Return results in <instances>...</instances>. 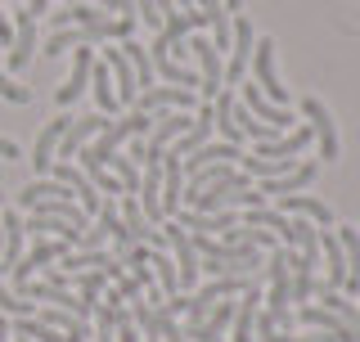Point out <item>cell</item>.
<instances>
[{"instance_id": "22", "label": "cell", "mask_w": 360, "mask_h": 342, "mask_svg": "<svg viewBox=\"0 0 360 342\" xmlns=\"http://www.w3.org/2000/svg\"><path fill=\"white\" fill-rule=\"evenodd\" d=\"M338 243H342V257H347V293H360V230H352V225H338Z\"/></svg>"}, {"instance_id": "15", "label": "cell", "mask_w": 360, "mask_h": 342, "mask_svg": "<svg viewBox=\"0 0 360 342\" xmlns=\"http://www.w3.org/2000/svg\"><path fill=\"white\" fill-rule=\"evenodd\" d=\"M32 54H37V18L22 9L18 23H14V45H9V68L5 72H22V68L32 63Z\"/></svg>"}, {"instance_id": "18", "label": "cell", "mask_w": 360, "mask_h": 342, "mask_svg": "<svg viewBox=\"0 0 360 342\" xmlns=\"http://www.w3.org/2000/svg\"><path fill=\"white\" fill-rule=\"evenodd\" d=\"M243 158V149L239 144H225V140H207L202 149H194L189 158H180V171H198V167H212V163H239Z\"/></svg>"}, {"instance_id": "37", "label": "cell", "mask_w": 360, "mask_h": 342, "mask_svg": "<svg viewBox=\"0 0 360 342\" xmlns=\"http://www.w3.org/2000/svg\"><path fill=\"white\" fill-rule=\"evenodd\" d=\"M0 45H5V50L14 45V23H9L5 14H0Z\"/></svg>"}, {"instance_id": "30", "label": "cell", "mask_w": 360, "mask_h": 342, "mask_svg": "<svg viewBox=\"0 0 360 342\" xmlns=\"http://www.w3.org/2000/svg\"><path fill=\"white\" fill-rule=\"evenodd\" d=\"M0 311L9 315V320H32L37 315V302H27V298H18L14 289H9L5 279H0Z\"/></svg>"}, {"instance_id": "13", "label": "cell", "mask_w": 360, "mask_h": 342, "mask_svg": "<svg viewBox=\"0 0 360 342\" xmlns=\"http://www.w3.org/2000/svg\"><path fill=\"white\" fill-rule=\"evenodd\" d=\"M90 68H95V54L77 45V54H72V72H68V82L54 90V104L68 108L72 99H82V95H86V86H90Z\"/></svg>"}, {"instance_id": "19", "label": "cell", "mask_w": 360, "mask_h": 342, "mask_svg": "<svg viewBox=\"0 0 360 342\" xmlns=\"http://www.w3.org/2000/svg\"><path fill=\"white\" fill-rule=\"evenodd\" d=\"M104 63H108V72H112V95H117V104H135L140 86H135V72H131L127 54H122V50H104Z\"/></svg>"}, {"instance_id": "2", "label": "cell", "mask_w": 360, "mask_h": 342, "mask_svg": "<svg viewBox=\"0 0 360 342\" xmlns=\"http://www.w3.org/2000/svg\"><path fill=\"white\" fill-rule=\"evenodd\" d=\"M252 72H257V90H262L270 104L288 108V86H279V77H275V41H270V37H257Z\"/></svg>"}, {"instance_id": "8", "label": "cell", "mask_w": 360, "mask_h": 342, "mask_svg": "<svg viewBox=\"0 0 360 342\" xmlns=\"http://www.w3.org/2000/svg\"><path fill=\"white\" fill-rule=\"evenodd\" d=\"M68 253H72V248H68L63 239H37V248H32V253L9 270V275H14V289H18V284H27V279H37V270H45L50 261H63Z\"/></svg>"}, {"instance_id": "35", "label": "cell", "mask_w": 360, "mask_h": 342, "mask_svg": "<svg viewBox=\"0 0 360 342\" xmlns=\"http://www.w3.org/2000/svg\"><path fill=\"white\" fill-rule=\"evenodd\" d=\"M112 289H117V298H122V302H140V298H144V289H140V284H135L131 275H122L117 284H112Z\"/></svg>"}, {"instance_id": "1", "label": "cell", "mask_w": 360, "mask_h": 342, "mask_svg": "<svg viewBox=\"0 0 360 342\" xmlns=\"http://www.w3.org/2000/svg\"><path fill=\"white\" fill-rule=\"evenodd\" d=\"M185 50L198 59V90H202V104H212V99L225 90V63H221V54H217V45H212L207 37H198V32H189L185 37Z\"/></svg>"}, {"instance_id": "4", "label": "cell", "mask_w": 360, "mask_h": 342, "mask_svg": "<svg viewBox=\"0 0 360 342\" xmlns=\"http://www.w3.org/2000/svg\"><path fill=\"white\" fill-rule=\"evenodd\" d=\"M302 113H307V127H311V135H315V144H320V158L324 163H338L342 158V140H338V127H333V113L320 104V99H302Z\"/></svg>"}, {"instance_id": "42", "label": "cell", "mask_w": 360, "mask_h": 342, "mask_svg": "<svg viewBox=\"0 0 360 342\" xmlns=\"http://www.w3.org/2000/svg\"><path fill=\"white\" fill-rule=\"evenodd\" d=\"M144 342H162V338H144Z\"/></svg>"}, {"instance_id": "11", "label": "cell", "mask_w": 360, "mask_h": 342, "mask_svg": "<svg viewBox=\"0 0 360 342\" xmlns=\"http://www.w3.org/2000/svg\"><path fill=\"white\" fill-rule=\"evenodd\" d=\"M262 284H257V275L248 279V289L239 293V306H234V320H230V342H257L252 338V320H257V311H262Z\"/></svg>"}, {"instance_id": "17", "label": "cell", "mask_w": 360, "mask_h": 342, "mask_svg": "<svg viewBox=\"0 0 360 342\" xmlns=\"http://www.w3.org/2000/svg\"><path fill=\"white\" fill-rule=\"evenodd\" d=\"M239 86H243V108L252 113L257 122H266V127H275V131H288V122H292V113H288V108L270 104V99H266L252 82H239Z\"/></svg>"}, {"instance_id": "43", "label": "cell", "mask_w": 360, "mask_h": 342, "mask_svg": "<svg viewBox=\"0 0 360 342\" xmlns=\"http://www.w3.org/2000/svg\"><path fill=\"white\" fill-rule=\"evenodd\" d=\"M0 208H5V194H0Z\"/></svg>"}, {"instance_id": "23", "label": "cell", "mask_w": 360, "mask_h": 342, "mask_svg": "<svg viewBox=\"0 0 360 342\" xmlns=\"http://www.w3.org/2000/svg\"><path fill=\"white\" fill-rule=\"evenodd\" d=\"M212 127L221 131L225 144H239V140H243L239 127H234V90H221V95L212 99Z\"/></svg>"}, {"instance_id": "27", "label": "cell", "mask_w": 360, "mask_h": 342, "mask_svg": "<svg viewBox=\"0 0 360 342\" xmlns=\"http://www.w3.org/2000/svg\"><path fill=\"white\" fill-rule=\"evenodd\" d=\"M315 293H320V302H324V311H333L342 324H352V329H360V306L356 302H347L338 289H324V284H315Z\"/></svg>"}, {"instance_id": "6", "label": "cell", "mask_w": 360, "mask_h": 342, "mask_svg": "<svg viewBox=\"0 0 360 342\" xmlns=\"http://www.w3.org/2000/svg\"><path fill=\"white\" fill-rule=\"evenodd\" d=\"M135 108L140 113H189V108H198V95L194 90H185V86H149V90H140L135 95Z\"/></svg>"}, {"instance_id": "44", "label": "cell", "mask_w": 360, "mask_h": 342, "mask_svg": "<svg viewBox=\"0 0 360 342\" xmlns=\"http://www.w3.org/2000/svg\"><path fill=\"white\" fill-rule=\"evenodd\" d=\"M14 5H27V0H14Z\"/></svg>"}, {"instance_id": "32", "label": "cell", "mask_w": 360, "mask_h": 342, "mask_svg": "<svg viewBox=\"0 0 360 342\" xmlns=\"http://www.w3.org/2000/svg\"><path fill=\"white\" fill-rule=\"evenodd\" d=\"M117 311L122 306H95V342H108L112 334H117Z\"/></svg>"}, {"instance_id": "12", "label": "cell", "mask_w": 360, "mask_h": 342, "mask_svg": "<svg viewBox=\"0 0 360 342\" xmlns=\"http://www.w3.org/2000/svg\"><path fill=\"white\" fill-rule=\"evenodd\" d=\"M68 122H72V118H54V122H45V131L37 135V144H32V171H37V180L50 176V167H54V149H59Z\"/></svg>"}, {"instance_id": "21", "label": "cell", "mask_w": 360, "mask_h": 342, "mask_svg": "<svg viewBox=\"0 0 360 342\" xmlns=\"http://www.w3.org/2000/svg\"><path fill=\"white\" fill-rule=\"evenodd\" d=\"M180 185H185L180 158L167 149V153H162V216H176V212H180Z\"/></svg>"}, {"instance_id": "26", "label": "cell", "mask_w": 360, "mask_h": 342, "mask_svg": "<svg viewBox=\"0 0 360 342\" xmlns=\"http://www.w3.org/2000/svg\"><path fill=\"white\" fill-rule=\"evenodd\" d=\"M9 338H14V342H63L59 329L41 324L37 315H32V320H9Z\"/></svg>"}, {"instance_id": "33", "label": "cell", "mask_w": 360, "mask_h": 342, "mask_svg": "<svg viewBox=\"0 0 360 342\" xmlns=\"http://www.w3.org/2000/svg\"><path fill=\"white\" fill-rule=\"evenodd\" d=\"M0 99H9V104H27V99H32V90L18 86L14 77L5 72V63H0Z\"/></svg>"}, {"instance_id": "34", "label": "cell", "mask_w": 360, "mask_h": 342, "mask_svg": "<svg viewBox=\"0 0 360 342\" xmlns=\"http://www.w3.org/2000/svg\"><path fill=\"white\" fill-rule=\"evenodd\" d=\"M135 18H144L149 27H162V14H158V0H135Z\"/></svg>"}, {"instance_id": "25", "label": "cell", "mask_w": 360, "mask_h": 342, "mask_svg": "<svg viewBox=\"0 0 360 342\" xmlns=\"http://www.w3.org/2000/svg\"><path fill=\"white\" fill-rule=\"evenodd\" d=\"M149 266H153V284H158V293H162V298H176L180 293V275H176V261L167 257V253H149Z\"/></svg>"}, {"instance_id": "38", "label": "cell", "mask_w": 360, "mask_h": 342, "mask_svg": "<svg viewBox=\"0 0 360 342\" xmlns=\"http://www.w3.org/2000/svg\"><path fill=\"white\" fill-rule=\"evenodd\" d=\"M45 9H50V0H27V14H32V18H41Z\"/></svg>"}, {"instance_id": "41", "label": "cell", "mask_w": 360, "mask_h": 342, "mask_svg": "<svg viewBox=\"0 0 360 342\" xmlns=\"http://www.w3.org/2000/svg\"><path fill=\"white\" fill-rule=\"evenodd\" d=\"M176 5H180V9H194V0H176Z\"/></svg>"}, {"instance_id": "10", "label": "cell", "mask_w": 360, "mask_h": 342, "mask_svg": "<svg viewBox=\"0 0 360 342\" xmlns=\"http://www.w3.org/2000/svg\"><path fill=\"white\" fill-rule=\"evenodd\" d=\"M248 59H252V23L239 14V18H234V37H230V59H225V86L243 82Z\"/></svg>"}, {"instance_id": "39", "label": "cell", "mask_w": 360, "mask_h": 342, "mask_svg": "<svg viewBox=\"0 0 360 342\" xmlns=\"http://www.w3.org/2000/svg\"><path fill=\"white\" fill-rule=\"evenodd\" d=\"M221 5H225V14H239V9H243V0H221Z\"/></svg>"}, {"instance_id": "7", "label": "cell", "mask_w": 360, "mask_h": 342, "mask_svg": "<svg viewBox=\"0 0 360 342\" xmlns=\"http://www.w3.org/2000/svg\"><path fill=\"white\" fill-rule=\"evenodd\" d=\"M108 122H112V118H104V113H86V118L68 122V131H63V140H59V149H54V158H59V163H72V158L108 127Z\"/></svg>"}, {"instance_id": "36", "label": "cell", "mask_w": 360, "mask_h": 342, "mask_svg": "<svg viewBox=\"0 0 360 342\" xmlns=\"http://www.w3.org/2000/svg\"><path fill=\"white\" fill-rule=\"evenodd\" d=\"M0 158H5V163H18V158H22V153H18V144H14V140H5V135H0Z\"/></svg>"}, {"instance_id": "9", "label": "cell", "mask_w": 360, "mask_h": 342, "mask_svg": "<svg viewBox=\"0 0 360 342\" xmlns=\"http://www.w3.org/2000/svg\"><path fill=\"white\" fill-rule=\"evenodd\" d=\"M315 176H320V163H315V158H302V163H292V171H284V176L262 180V185H257V194H262V198H279V194H302Z\"/></svg>"}, {"instance_id": "24", "label": "cell", "mask_w": 360, "mask_h": 342, "mask_svg": "<svg viewBox=\"0 0 360 342\" xmlns=\"http://www.w3.org/2000/svg\"><path fill=\"white\" fill-rule=\"evenodd\" d=\"M90 86H95V108L104 113V118H112L122 104H117V95H112V72H108L104 59H95V68H90Z\"/></svg>"}, {"instance_id": "5", "label": "cell", "mask_w": 360, "mask_h": 342, "mask_svg": "<svg viewBox=\"0 0 360 342\" xmlns=\"http://www.w3.org/2000/svg\"><path fill=\"white\" fill-rule=\"evenodd\" d=\"M50 180H59V185L72 189L77 208H82L86 216H99V208H104V194L90 185V180H86V171L77 167V163H54V167H50Z\"/></svg>"}, {"instance_id": "28", "label": "cell", "mask_w": 360, "mask_h": 342, "mask_svg": "<svg viewBox=\"0 0 360 342\" xmlns=\"http://www.w3.org/2000/svg\"><path fill=\"white\" fill-rule=\"evenodd\" d=\"M117 50L127 54V63H131V72H135V86H140V90H149V86H153V63H149V54H144V45L122 41Z\"/></svg>"}, {"instance_id": "14", "label": "cell", "mask_w": 360, "mask_h": 342, "mask_svg": "<svg viewBox=\"0 0 360 342\" xmlns=\"http://www.w3.org/2000/svg\"><path fill=\"white\" fill-rule=\"evenodd\" d=\"M297 320L307 324V329H315V334H329L333 342H360V329L342 324L333 311H324V306H302V311H297Z\"/></svg>"}, {"instance_id": "20", "label": "cell", "mask_w": 360, "mask_h": 342, "mask_svg": "<svg viewBox=\"0 0 360 342\" xmlns=\"http://www.w3.org/2000/svg\"><path fill=\"white\" fill-rule=\"evenodd\" d=\"M320 253H324V289H342L347 284V257L333 230H320Z\"/></svg>"}, {"instance_id": "3", "label": "cell", "mask_w": 360, "mask_h": 342, "mask_svg": "<svg viewBox=\"0 0 360 342\" xmlns=\"http://www.w3.org/2000/svg\"><path fill=\"white\" fill-rule=\"evenodd\" d=\"M162 239L172 243V261H176V275H180V293L198 284V253H194V239L189 230H180L176 221H162Z\"/></svg>"}, {"instance_id": "40", "label": "cell", "mask_w": 360, "mask_h": 342, "mask_svg": "<svg viewBox=\"0 0 360 342\" xmlns=\"http://www.w3.org/2000/svg\"><path fill=\"white\" fill-rule=\"evenodd\" d=\"M0 342H9V315H0Z\"/></svg>"}, {"instance_id": "29", "label": "cell", "mask_w": 360, "mask_h": 342, "mask_svg": "<svg viewBox=\"0 0 360 342\" xmlns=\"http://www.w3.org/2000/svg\"><path fill=\"white\" fill-rule=\"evenodd\" d=\"M68 284H77V298H86V302L99 306V293H104L108 275H104V270H77V275H68Z\"/></svg>"}, {"instance_id": "16", "label": "cell", "mask_w": 360, "mask_h": 342, "mask_svg": "<svg viewBox=\"0 0 360 342\" xmlns=\"http://www.w3.org/2000/svg\"><path fill=\"white\" fill-rule=\"evenodd\" d=\"M284 216H307V221H315L324 230V225H333V208L324 198H311V194H279V208Z\"/></svg>"}, {"instance_id": "31", "label": "cell", "mask_w": 360, "mask_h": 342, "mask_svg": "<svg viewBox=\"0 0 360 342\" xmlns=\"http://www.w3.org/2000/svg\"><path fill=\"white\" fill-rule=\"evenodd\" d=\"M104 167H108L112 176L122 180V189H127V194H135V189H140V167H135L131 158H117V153H112V158H108Z\"/></svg>"}]
</instances>
